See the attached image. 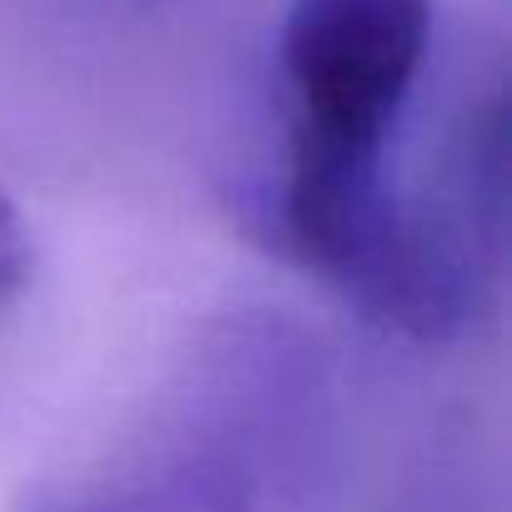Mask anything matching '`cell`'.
<instances>
[{"label": "cell", "mask_w": 512, "mask_h": 512, "mask_svg": "<svg viewBox=\"0 0 512 512\" xmlns=\"http://www.w3.org/2000/svg\"><path fill=\"white\" fill-rule=\"evenodd\" d=\"M382 512H492V482L477 437L462 427L437 432L397 477Z\"/></svg>", "instance_id": "obj_3"}, {"label": "cell", "mask_w": 512, "mask_h": 512, "mask_svg": "<svg viewBox=\"0 0 512 512\" xmlns=\"http://www.w3.org/2000/svg\"><path fill=\"white\" fill-rule=\"evenodd\" d=\"M432 56V0H292L277 36L282 136L241 181L251 236L367 322L452 342L492 312L502 262L397 171Z\"/></svg>", "instance_id": "obj_1"}, {"label": "cell", "mask_w": 512, "mask_h": 512, "mask_svg": "<svg viewBox=\"0 0 512 512\" xmlns=\"http://www.w3.org/2000/svg\"><path fill=\"white\" fill-rule=\"evenodd\" d=\"M342 407L322 342L272 307H231L181 352L131 442L51 482L56 512H317Z\"/></svg>", "instance_id": "obj_2"}, {"label": "cell", "mask_w": 512, "mask_h": 512, "mask_svg": "<svg viewBox=\"0 0 512 512\" xmlns=\"http://www.w3.org/2000/svg\"><path fill=\"white\" fill-rule=\"evenodd\" d=\"M26 277H31V231L6 186H0V307L26 287Z\"/></svg>", "instance_id": "obj_4"}]
</instances>
